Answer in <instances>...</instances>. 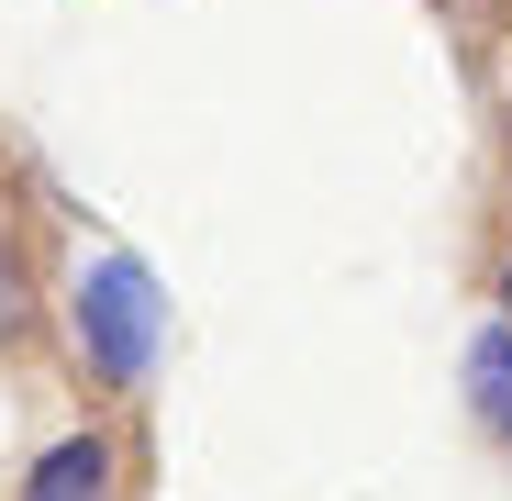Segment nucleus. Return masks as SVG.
Instances as JSON below:
<instances>
[{
  "label": "nucleus",
  "mask_w": 512,
  "mask_h": 501,
  "mask_svg": "<svg viewBox=\"0 0 512 501\" xmlns=\"http://www.w3.org/2000/svg\"><path fill=\"white\" fill-rule=\"evenodd\" d=\"M468 379H479V412L512 435V334H479V346H468Z\"/></svg>",
  "instance_id": "obj_3"
},
{
  "label": "nucleus",
  "mask_w": 512,
  "mask_h": 501,
  "mask_svg": "<svg viewBox=\"0 0 512 501\" xmlns=\"http://www.w3.org/2000/svg\"><path fill=\"white\" fill-rule=\"evenodd\" d=\"M501 312H512V268H501Z\"/></svg>",
  "instance_id": "obj_4"
},
{
  "label": "nucleus",
  "mask_w": 512,
  "mask_h": 501,
  "mask_svg": "<svg viewBox=\"0 0 512 501\" xmlns=\"http://www.w3.org/2000/svg\"><path fill=\"white\" fill-rule=\"evenodd\" d=\"M78 346H90V368L123 379V390L156 379V357H167V290H156L145 257H90L78 268Z\"/></svg>",
  "instance_id": "obj_1"
},
{
  "label": "nucleus",
  "mask_w": 512,
  "mask_h": 501,
  "mask_svg": "<svg viewBox=\"0 0 512 501\" xmlns=\"http://www.w3.org/2000/svg\"><path fill=\"white\" fill-rule=\"evenodd\" d=\"M23 501H112V446H101V435H67V446H45Z\"/></svg>",
  "instance_id": "obj_2"
}]
</instances>
